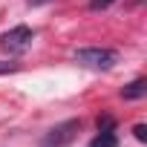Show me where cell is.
Masks as SVG:
<instances>
[{"label":"cell","instance_id":"6da1fadb","mask_svg":"<svg viewBox=\"0 0 147 147\" xmlns=\"http://www.w3.org/2000/svg\"><path fill=\"white\" fill-rule=\"evenodd\" d=\"M75 61L81 66H90V69H113L118 55L115 49H104V46H84V49H75Z\"/></svg>","mask_w":147,"mask_h":147},{"label":"cell","instance_id":"7a4b0ae2","mask_svg":"<svg viewBox=\"0 0 147 147\" xmlns=\"http://www.w3.org/2000/svg\"><path fill=\"white\" fill-rule=\"evenodd\" d=\"M81 133V118H69V121H61L55 124L43 138H40V147H66L75 141V136Z\"/></svg>","mask_w":147,"mask_h":147},{"label":"cell","instance_id":"3957f363","mask_svg":"<svg viewBox=\"0 0 147 147\" xmlns=\"http://www.w3.org/2000/svg\"><path fill=\"white\" fill-rule=\"evenodd\" d=\"M32 40H35V32L29 26H15V29L0 35V49L6 55H23L32 46Z\"/></svg>","mask_w":147,"mask_h":147},{"label":"cell","instance_id":"277c9868","mask_svg":"<svg viewBox=\"0 0 147 147\" xmlns=\"http://www.w3.org/2000/svg\"><path fill=\"white\" fill-rule=\"evenodd\" d=\"M144 95H147V81L144 78H136L133 84H127L121 90V98H127V101H136V98H144Z\"/></svg>","mask_w":147,"mask_h":147},{"label":"cell","instance_id":"5b68a950","mask_svg":"<svg viewBox=\"0 0 147 147\" xmlns=\"http://www.w3.org/2000/svg\"><path fill=\"white\" fill-rule=\"evenodd\" d=\"M118 138H115V130H98V136L92 138L90 147H115Z\"/></svg>","mask_w":147,"mask_h":147},{"label":"cell","instance_id":"8992f818","mask_svg":"<svg viewBox=\"0 0 147 147\" xmlns=\"http://www.w3.org/2000/svg\"><path fill=\"white\" fill-rule=\"evenodd\" d=\"M115 0H90V9L92 12H101V9H107V6H113Z\"/></svg>","mask_w":147,"mask_h":147},{"label":"cell","instance_id":"52a82bcc","mask_svg":"<svg viewBox=\"0 0 147 147\" xmlns=\"http://www.w3.org/2000/svg\"><path fill=\"white\" fill-rule=\"evenodd\" d=\"M115 124H113V118L110 115H104V118H98V130H113Z\"/></svg>","mask_w":147,"mask_h":147},{"label":"cell","instance_id":"ba28073f","mask_svg":"<svg viewBox=\"0 0 147 147\" xmlns=\"http://www.w3.org/2000/svg\"><path fill=\"white\" fill-rule=\"evenodd\" d=\"M133 133H136V138H138V141H147V127H144V124H136V130H133Z\"/></svg>","mask_w":147,"mask_h":147},{"label":"cell","instance_id":"9c48e42d","mask_svg":"<svg viewBox=\"0 0 147 147\" xmlns=\"http://www.w3.org/2000/svg\"><path fill=\"white\" fill-rule=\"evenodd\" d=\"M6 72H18V63H6V61H0V75H6Z\"/></svg>","mask_w":147,"mask_h":147},{"label":"cell","instance_id":"30bf717a","mask_svg":"<svg viewBox=\"0 0 147 147\" xmlns=\"http://www.w3.org/2000/svg\"><path fill=\"white\" fill-rule=\"evenodd\" d=\"M43 3H52V0H29V6H43Z\"/></svg>","mask_w":147,"mask_h":147}]
</instances>
